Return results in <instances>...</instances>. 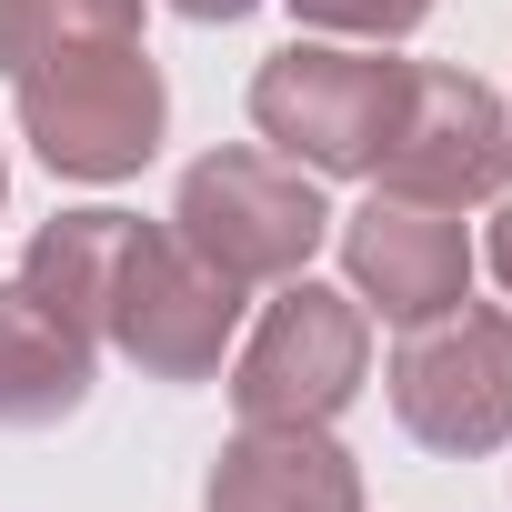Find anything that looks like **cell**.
<instances>
[{
    "mask_svg": "<svg viewBox=\"0 0 512 512\" xmlns=\"http://www.w3.org/2000/svg\"><path fill=\"white\" fill-rule=\"evenodd\" d=\"M171 231L201 251L211 272H231L241 292L251 282H292L322 231H332V201H322V171L282 161V151H211L181 171V201H171Z\"/></svg>",
    "mask_w": 512,
    "mask_h": 512,
    "instance_id": "6da1fadb",
    "label": "cell"
},
{
    "mask_svg": "<svg viewBox=\"0 0 512 512\" xmlns=\"http://www.w3.org/2000/svg\"><path fill=\"white\" fill-rule=\"evenodd\" d=\"M231 332H241V282L211 272L171 221H131L101 342H121L151 382H211L221 352H231Z\"/></svg>",
    "mask_w": 512,
    "mask_h": 512,
    "instance_id": "7a4b0ae2",
    "label": "cell"
},
{
    "mask_svg": "<svg viewBox=\"0 0 512 512\" xmlns=\"http://www.w3.org/2000/svg\"><path fill=\"white\" fill-rule=\"evenodd\" d=\"M402 71L412 61H382L372 51H342V41H292L262 61L251 81V121L262 141L302 171H372L382 141H392V111H402Z\"/></svg>",
    "mask_w": 512,
    "mask_h": 512,
    "instance_id": "3957f363",
    "label": "cell"
},
{
    "mask_svg": "<svg viewBox=\"0 0 512 512\" xmlns=\"http://www.w3.org/2000/svg\"><path fill=\"white\" fill-rule=\"evenodd\" d=\"M372 372V312L312 272L272 282V312L251 322L241 362H231V402L241 422H332Z\"/></svg>",
    "mask_w": 512,
    "mask_h": 512,
    "instance_id": "277c9868",
    "label": "cell"
},
{
    "mask_svg": "<svg viewBox=\"0 0 512 512\" xmlns=\"http://www.w3.org/2000/svg\"><path fill=\"white\" fill-rule=\"evenodd\" d=\"M392 412L412 442L432 452H492L512 442V312L492 302H452L432 322H402L392 342Z\"/></svg>",
    "mask_w": 512,
    "mask_h": 512,
    "instance_id": "5b68a950",
    "label": "cell"
},
{
    "mask_svg": "<svg viewBox=\"0 0 512 512\" xmlns=\"http://www.w3.org/2000/svg\"><path fill=\"white\" fill-rule=\"evenodd\" d=\"M11 101H21L31 151L61 181H121V171H141L161 151V111H171L141 41L61 61V71H31V81H11Z\"/></svg>",
    "mask_w": 512,
    "mask_h": 512,
    "instance_id": "8992f818",
    "label": "cell"
},
{
    "mask_svg": "<svg viewBox=\"0 0 512 512\" xmlns=\"http://www.w3.org/2000/svg\"><path fill=\"white\" fill-rule=\"evenodd\" d=\"M382 191L402 201H442V211H472L512 181V111L472 81V71H442V61H412L402 71V111H392V141H382Z\"/></svg>",
    "mask_w": 512,
    "mask_h": 512,
    "instance_id": "52a82bcc",
    "label": "cell"
},
{
    "mask_svg": "<svg viewBox=\"0 0 512 512\" xmlns=\"http://www.w3.org/2000/svg\"><path fill=\"white\" fill-rule=\"evenodd\" d=\"M342 262H352V302L382 312V322H432L472 292V231L442 211V201H402V191H372L352 221H342Z\"/></svg>",
    "mask_w": 512,
    "mask_h": 512,
    "instance_id": "ba28073f",
    "label": "cell"
},
{
    "mask_svg": "<svg viewBox=\"0 0 512 512\" xmlns=\"http://www.w3.org/2000/svg\"><path fill=\"white\" fill-rule=\"evenodd\" d=\"M201 512H362V472L322 422H241Z\"/></svg>",
    "mask_w": 512,
    "mask_h": 512,
    "instance_id": "9c48e42d",
    "label": "cell"
},
{
    "mask_svg": "<svg viewBox=\"0 0 512 512\" xmlns=\"http://www.w3.org/2000/svg\"><path fill=\"white\" fill-rule=\"evenodd\" d=\"M91 332L61 322L31 282H0V422L11 432H51L91 402Z\"/></svg>",
    "mask_w": 512,
    "mask_h": 512,
    "instance_id": "30bf717a",
    "label": "cell"
},
{
    "mask_svg": "<svg viewBox=\"0 0 512 512\" xmlns=\"http://www.w3.org/2000/svg\"><path fill=\"white\" fill-rule=\"evenodd\" d=\"M121 41H141V0H0V71L11 81L121 51Z\"/></svg>",
    "mask_w": 512,
    "mask_h": 512,
    "instance_id": "8fae6325",
    "label": "cell"
},
{
    "mask_svg": "<svg viewBox=\"0 0 512 512\" xmlns=\"http://www.w3.org/2000/svg\"><path fill=\"white\" fill-rule=\"evenodd\" d=\"M292 11L332 41H402V31H422L432 0H292Z\"/></svg>",
    "mask_w": 512,
    "mask_h": 512,
    "instance_id": "7c38bea8",
    "label": "cell"
},
{
    "mask_svg": "<svg viewBox=\"0 0 512 512\" xmlns=\"http://www.w3.org/2000/svg\"><path fill=\"white\" fill-rule=\"evenodd\" d=\"M492 272H502V292H512V201H502V221H492Z\"/></svg>",
    "mask_w": 512,
    "mask_h": 512,
    "instance_id": "4fadbf2b",
    "label": "cell"
},
{
    "mask_svg": "<svg viewBox=\"0 0 512 512\" xmlns=\"http://www.w3.org/2000/svg\"><path fill=\"white\" fill-rule=\"evenodd\" d=\"M171 11H191V21H241L251 0H171Z\"/></svg>",
    "mask_w": 512,
    "mask_h": 512,
    "instance_id": "5bb4252c",
    "label": "cell"
},
{
    "mask_svg": "<svg viewBox=\"0 0 512 512\" xmlns=\"http://www.w3.org/2000/svg\"><path fill=\"white\" fill-rule=\"evenodd\" d=\"M0 181H11V171H0Z\"/></svg>",
    "mask_w": 512,
    "mask_h": 512,
    "instance_id": "9a60e30c",
    "label": "cell"
}]
</instances>
